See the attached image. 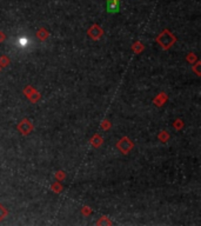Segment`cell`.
Masks as SVG:
<instances>
[{
  "label": "cell",
  "mask_w": 201,
  "mask_h": 226,
  "mask_svg": "<svg viewBox=\"0 0 201 226\" xmlns=\"http://www.w3.org/2000/svg\"><path fill=\"white\" fill-rule=\"evenodd\" d=\"M4 216H5V208L0 206V219L4 218Z\"/></svg>",
  "instance_id": "3957f363"
},
{
  "label": "cell",
  "mask_w": 201,
  "mask_h": 226,
  "mask_svg": "<svg viewBox=\"0 0 201 226\" xmlns=\"http://www.w3.org/2000/svg\"><path fill=\"white\" fill-rule=\"evenodd\" d=\"M90 34H91L93 38H97V37H99L101 34V29L99 26H93V27L91 29V31H90Z\"/></svg>",
  "instance_id": "7a4b0ae2"
},
{
  "label": "cell",
  "mask_w": 201,
  "mask_h": 226,
  "mask_svg": "<svg viewBox=\"0 0 201 226\" xmlns=\"http://www.w3.org/2000/svg\"><path fill=\"white\" fill-rule=\"evenodd\" d=\"M107 11L113 13V12H118L119 11V4L117 0H111L107 2Z\"/></svg>",
  "instance_id": "6da1fadb"
}]
</instances>
